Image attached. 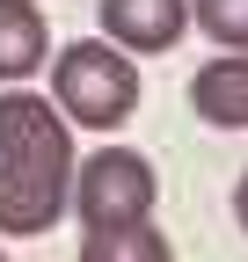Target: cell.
I'll list each match as a JSON object with an SVG mask.
<instances>
[{"instance_id":"cell-8","label":"cell","mask_w":248,"mask_h":262,"mask_svg":"<svg viewBox=\"0 0 248 262\" xmlns=\"http://www.w3.org/2000/svg\"><path fill=\"white\" fill-rule=\"evenodd\" d=\"M190 22L219 51H248V0H190Z\"/></svg>"},{"instance_id":"cell-2","label":"cell","mask_w":248,"mask_h":262,"mask_svg":"<svg viewBox=\"0 0 248 262\" xmlns=\"http://www.w3.org/2000/svg\"><path fill=\"white\" fill-rule=\"evenodd\" d=\"M51 110L80 131H117L139 110V66L102 37H73L51 51Z\"/></svg>"},{"instance_id":"cell-1","label":"cell","mask_w":248,"mask_h":262,"mask_svg":"<svg viewBox=\"0 0 248 262\" xmlns=\"http://www.w3.org/2000/svg\"><path fill=\"white\" fill-rule=\"evenodd\" d=\"M73 124L51 95L0 88V233L37 241L73 211Z\"/></svg>"},{"instance_id":"cell-10","label":"cell","mask_w":248,"mask_h":262,"mask_svg":"<svg viewBox=\"0 0 248 262\" xmlns=\"http://www.w3.org/2000/svg\"><path fill=\"white\" fill-rule=\"evenodd\" d=\"M0 262H8V248H0Z\"/></svg>"},{"instance_id":"cell-3","label":"cell","mask_w":248,"mask_h":262,"mask_svg":"<svg viewBox=\"0 0 248 262\" xmlns=\"http://www.w3.org/2000/svg\"><path fill=\"white\" fill-rule=\"evenodd\" d=\"M153 196H161V175L153 160L132 153V146H102L73 168V211L80 226H132V219H153Z\"/></svg>"},{"instance_id":"cell-9","label":"cell","mask_w":248,"mask_h":262,"mask_svg":"<svg viewBox=\"0 0 248 262\" xmlns=\"http://www.w3.org/2000/svg\"><path fill=\"white\" fill-rule=\"evenodd\" d=\"M234 219H241V233H248V168H241V182H234Z\"/></svg>"},{"instance_id":"cell-5","label":"cell","mask_w":248,"mask_h":262,"mask_svg":"<svg viewBox=\"0 0 248 262\" xmlns=\"http://www.w3.org/2000/svg\"><path fill=\"white\" fill-rule=\"evenodd\" d=\"M51 66V22L37 0H0V88H29Z\"/></svg>"},{"instance_id":"cell-7","label":"cell","mask_w":248,"mask_h":262,"mask_svg":"<svg viewBox=\"0 0 248 262\" xmlns=\"http://www.w3.org/2000/svg\"><path fill=\"white\" fill-rule=\"evenodd\" d=\"M80 262H175V248L168 233H153V219H132V226H88Z\"/></svg>"},{"instance_id":"cell-4","label":"cell","mask_w":248,"mask_h":262,"mask_svg":"<svg viewBox=\"0 0 248 262\" xmlns=\"http://www.w3.org/2000/svg\"><path fill=\"white\" fill-rule=\"evenodd\" d=\"M95 15H102V44H117L124 58H153L182 44L190 0H95Z\"/></svg>"},{"instance_id":"cell-6","label":"cell","mask_w":248,"mask_h":262,"mask_svg":"<svg viewBox=\"0 0 248 262\" xmlns=\"http://www.w3.org/2000/svg\"><path fill=\"white\" fill-rule=\"evenodd\" d=\"M190 110L212 131H248V51H226V58L197 66L190 73Z\"/></svg>"}]
</instances>
